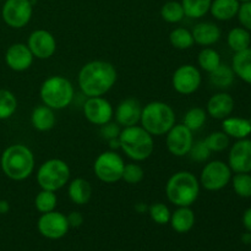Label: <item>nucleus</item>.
Returning <instances> with one entry per match:
<instances>
[{
    "label": "nucleus",
    "mask_w": 251,
    "mask_h": 251,
    "mask_svg": "<svg viewBox=\"0 0 251 251\" xmlns=\"http://www.w3.org/2000/svg\"><path fill=\"white\" fill-rule=\"evenodd\" d=\"M118 74L114 65L104 60H93L85 64L78 73V86L87 97L105 95L117 82Z\"/></svg>",
    "instance_id": "1"
},
{
    "label": "nucleus",
    "mask_w": 251,
    "mask_h": 251,
    "mask_svg": "<svg viewBox=\"0 0 251 251\" xmlns=\"http://www.w3.org/2000/svg\"><path fill=\"white\" fill-rule=\"evenodd\" d=\"M0 166L2 173L9 179L16 181L25 180L34 169L33 153L25 145H11L2 152Z\"/></svg>",
    "instance_id": "2"
},
{
    "label": "nucleus",
    "mask_w": 251,
    "mask_h": 251,
    "mask_svg": "<svg viewBox=\"0 0 251 251\" xmlns=\"http://www.w3.org/2000/svg\"><path fill=\"white\" fill-rule=\"evenodd\" d=\"M168 200L178 207H190L200 194V183L193 173L186 171L173 174L167 181Z\"/></svg>",
    "instance_id": "3"
},
{
    "label": "nucleus",
    "mask_w": 251,
    "mask_h": 251,
    "mask_svg": "<svg viewBox=\"0 0 251 251\" xmlns=\"http://www.w3.org/2000/svg\"><path fill=\"white\" fill-rule=\"evenodd\" d=\"M119 142L123 152L136 162L149 158L154 150L153 136L137 125L124 127L120 131Z\"/></svg>",
    "instance_id": "4"
},
{
    "label": "nucleus",
    "mask_w": 251,
    "mask_h": 251,
    "mask_svg": "<svg viewBox=\"0 0 251 251\" xmlns=\"http://www.w3.org/2000/svg\"><path fill=\"white\" fill-rule=\"evenodd\" d=\"M140 123L152 136H161L176 125V113L167 103L154 100L142 108Z\"/></svg>",
    "instance_id": "5"
},
{
    "label": "nucleus",
    "mask_w": 251,
    "mask_h": 251,
    "mask_svg": "<svg viewBox=\"0 0 251 251\" xmlns=\"http://www.w3.org/2000/svg\"><path fill=\"white\" fill-rule=\"evenodd\" d=\"M41 100L51 109H64L74 100L75 90L70 81L63 76H50L41 86Z\"/></svg>",
    "instance_id": "6"
},
{
    "label": "nucleus",
    "mask_w": 251,
    "mask_h": 251,
    "mask_svg": "<svg viewBox=\"0 0 251 251\" xmlns=\"http://www.w3.org/2000/svg\"><path fill=\"white\" fill-rule=\"evenodd\" d=\"M70 179V168L63 159H48L37 172V183L43 190L54 191L64 188Z\"/></svg>",
    "instance_id": "7"
},
{
    "label": "nucleus",
    "mask_w": 251,
    "mask_h": 251,
    "mask_svg": "<svg viewBox=\"0 0 251 251\" xmlns=\"http://www.w3.org/2000/svg\"><path fill=\"white\" fill-rule=\"evenodd\" d=\"M124 159L114 151H105L96 158L93 172L103 183L112 184L122 180L124 171Z\"/></svg>",
    "instance_id": "8"
},
{
    "label": "nucleus",
    "mask_w": 251,
    "mask_h": 251,
    "mask_svg": "<svg viewBox=\"0 0 251 251\" xmlns=\"http://www.w3.org/2000/svg\"><path fill=\"white\" fill-rule=\"evenodd\" d=\"M232 180V169L222 161H212L203 167L200 184L208 191H217L226 188Z\"/></svg>",
    "instance_id": "9"
},
{
    "label": "nucleus",
    "mask_w": 251,
    "mask_h": 251,
    "mask_svg": "<svg viewBox=\"0 0 251 251\" xmlns=\"http://www.w3.org/2000/svg\"><path fill=\"white\" fill-rule=\"evenodd\" d=\"M32 12L31 0H6L2 5L1 17L11 28H22L31 21Z\"/></svg>",
    "instance_id": "10"
},
{
    "label": "nucleus",
    "mask_w": 251,
    "mask_h": 251,
    "mask_svg": "<svg viewBox=\"0 0 251 251\" xmlns=\"http://www.w3.org/2000/svg\"><path fill=\"white\" fill-rule=\"evenodd\" d=\"M37 228L44 238L56 240L65 237L70 227H69L66 216L54 210L50 212L42 213L37 223Z\"/></svg>",
    "instance_id": "11"
},
{
    "label": "nucleus",
    "mask_w": 251,
    "mask_h": 251,
    "mask_svg": "<svg viewBox=\"0 0 251 251\" xmlns=\"http://www.w3.org/2000/svg\"><path fill=\"white\" fill-rule=\"evenodd\" d=\"M201 73L196 66L186 64L181 65L174 71L172 77L173 88L180 95H191L196 92L201 85Z\"/></svg>",
    "instance_id": "12"
},
{
    "label": "nucleus",
    "mask_w": 251,
    "mask_h": 251,
    "mask_svg": "<svg viewBox=\"0 0 251 251\" xmlns=\"http://www.w3.org/2000/svg\"><path fill=\"white\" fill-rule=\"evenodd\" d=\"M167 149L176 157H183L189 154L194 144L193 131L184 124L174 125L167 132Z\"/></svg>",
    "instance_id": "13"
},
{
    "label": "nucleus",
    "mask_w": 251,
    "mask_h": 251,
    "mask_svg": "<svg viewBox=\"0 0 251 251\" xmlns=\"http://www.w3.org/2000/svg\"><path fill=\"white\" fill-rule=\"evenodd\" d=\"M83 114L86 119L95 125H104L112 120L114 115V109L112 104L105 98L88 97L83 104Z\"/></svg>",
    "instance_id": "14"
},
{
    "label": "nucleus",
    "mask_w": 251,
    "mask_h": 251,
    "mask_svg": "<svg viewBox=\"0 0 251 251\" xmlns=\"http://www.w3.org/2000/svg\"><path fill=\"white\" fill-rule=\"evenodd\" d=\"M34 58L49 59L56 50V41L47 29H36L32 32L27 42Z\"/></svg>",
    "instance_id": "15"
},
{
    "label": "nucleus",
    "mask_w": 251,
    "mask_h": 251,
    "mask_svg": "<svg viewBox=\"0 0 251 251\" xmlns=\"http://www.w3.org/2000/svg\"><path fill=\"white\" fill-rule=\"evenodd\" d=\"M228 166L234 173L251 172V140H238L232 146L228 157Z\"/></svg>",
    "instance_id": "16"
},
{
    "label": "nucleus",
    "mask_w": 251,
    "mask_h": 251,
    "mask_svg": "<svg viewBox=\"0 0 251 251\" xmlns=\"http://www.w3.org/2000/svg\"><path fill=\"white\" fill-rule=\"evenodd\" d=\"M33 54L28 46L24 43H14L7 48L5 53V63L11 70L21 73L27 70L33 63Z\"/></svg>",
    "instance_id": "17"
},
{
    "label": "nucleus",
    "mask_w": 251,
    "mask_h": 251,
    "mask_svg": "<svg viewBox=\"0 0 251 251\" xmlns=\"http://www.w3.org/2000/svg\"><path fill=\"white\" fill-rule=\"evenodd\" d=\"M142 107L136 98H126L118 104L115 109V119L124 127L134 126L141 119Z\"/></svg>",
    "instance_id": "18"
},
{
    "label": "nucleus",
    "mask_w": 251,
    "mask_h": 251,
    "mask_svg": "<svg viewBox=\"0 0 251 251\" xmlns=\"http://www.w3.org/2000/svg\"><path fill=\"white\" fill-rule=\"evenodd\" d=\"M234 109V100L228 93L221 92L213 95L207 102V113L213 119H226Z\"/></svg>",
    "instance_id": "19"
},
{
    "label": "nucleus",
    "mask_w": 251,
    "mask_h": 251,
    "mask_svg": "<svg viewBox=\"0 0 251 251\" xmlns=\"http://www.w3.org/2000/svg\"><path fill=\"white\" fill-rule=\"evenodd\" d=\"M191 33L195 43L205 47L217 43L221 38L220 27L212 22H200L195 25Z\"/></svg>",
    "instance_id": "20"
},
{
    "label": "nucleus",
    "mask_w": 251,
    "mask_h": 251,
    "mask_svg": "<svg viewBox=\"0 0 251 251\" xmlns=\"http://www.w3.org/2000/svg\"><path fill=\"white\" fill-rule=\"evenodd\" d=\"M239 0H212L210 11L218 21H229L238 15Z\"/></svg>",
    "instance_id": "21"
},
{
    "label": "nucleus",
    "mask_w": 251,
    "mask_h": 251,
    "mask_svg": "<svg viewBox=\"0 0 251 251\" xmlns=\"http://www.w3.org/2000/svg\"><path fill=\"white\" fill-rule=\"evenodd\" d=\"M222 127L228 136L238 140L247 139L251 134V122L244 118H226L223 119Z\"/></svg>",
    "instance_id": "22"
},
{
    "label": "nucleus",
    "mask_w": 251,
    "mask_h": 251,
    "mask_svg": "<svg viewBox=\"0 0 251 251\" xmlns=\"http://www.w3.org/2000/svg\"><path fill=\"white\" fill-rule=\"evenodd\" d=\"M169 223L176 233H188L195 225V213L190 207H179L172 213Z\"/></svg>",
    "instance_id": "23"
},
{
    "label": "nucleus",
    "mask_w": 251,
    "mask_h": 251,
    "mask_svg": "<svg viewBox=\"0 0 251 251\" xmlns=\"http://www.w3.org/2000/svg\"><path fill=\"white\" fill-rule=\"evenodd\" d=\"M68 194L70 200L78 206L86 205L92 196V188L86 179L76 178L69 184Z\"/></svg>",
    "instance_id": "24"
},
{
    "label": "nucleus",
    "mask_w": 251,
    "mask_h": 251,
    "mask_svg": "<svg viewBox=\"0 0 251 251\" xmlns=\"http://www.w3.org/2000/svg\"><path fill=\"white\" fill-rule=\"evenodd\" d=\"M55 114L51 108L47 105H38L33 109L31 114V123L33 127L38 131H48L55 125Z\"/></svg>",
    "instance_id": "25"
},
{
    "label": "nucleus",
    "mask_w": 251,
    "mask_h": 251,
    "mask_svg": "<svg viewBox=\"0 0 251 251\" xmlns=\"http://www.w3.org/2000/svg\"><path fill=\"white\" fill-rule=\"evenodd\" d=\"M232 69L238 77L251 85V48L235 53L232 60Z\"/></svg>",
    "instance_id": "26"
},
{
    "label": "nucleus",
    "mask_w": 251,
    "mask_h": 251,
    "mask_svg": "<svg viewBox=\"0 0 251 251\" xmlns=\"http://www.w3.org/2000/svg\"><path fill=\"white\" fill-rule=\"evenodd\" d=\"M227 42L229 48L233 51H235V53L245 50V49L250 48V32L248 29H245L244 27H235V28L230 29L229 33H228Z\"/></svg>",
    "instance_id": "27"
},
{
    "label": "nucleus",
    "mask_w": 251,
    "mask_h": 251,
    "mask_svg": "<svg viewBox=\"0 0 251 251\" xmlns=\"http://www.w3.org/2000/svg\"><path fill=\"white\" fill-rule=\"evenodd\" d=\"M234 71L230 66L221 64L216 70L210 73V82L217 88H228L234 81Z\"/></svg>",
    "instance_id": "28"
},
{
    "label": "nucleus",
    "mask_w": 251,
    "mask_h": 251,
    "mask_svg": "<svg viewBox=\"0 0 251 251\" xmlns=\"http://www.w3.org/2000/svg\"><path fill=\"white\" fill-rule=\"evenodd\" d=\"M212 0H181L184 14L190 19H200L210 11Z\"/></svg>",
    "instance_id": "29"
},
{
    "label": "nucleus",
    "mask_w": 251,
    "mask_h": 251,
    "mask_svg": "<svg viewBox=\"0 0 251 251\" xmlns=\"http://www.w3.org/2000/svg\"><path fill=\"white\" fill-rule=\"evenodd\" d=\"M169 42H171L172 46L176 49H180V50H185L193 47L194 42L193 33H191L189 29L184 28V27H178V28H174L173 31L169 34Z\"/></svg>",
    "instance_id": "30"
},
{
    "label": "nucleus",
    "mask_w": 251,
    "mask_h": 251,
    "mask_svg": "<svg viewBox=\"0 0 251 251\" xmlns=\"http://www.w3.org/2000/svg\"><path fill=\"white\" fill-rule=\"evenodd\" d=\"M17 109V100L9 90H0V120L11 118Z\"/></svg>",
    "instance_id": "31"
},
{
    "label": "nucleus",
    "mask_w": 251,
    "mask_h": 251,
    "mask_svg": "<svg viewBox=\"0 0 251 251\" xmlns=\"http://www.w3.org/2000/svg\"><path fill=\"white\" fill-rule=\"evenodd\" d=\"M198 61L200 68L208 74L212 73L213 70H216L222 64L221 63V55L218 54L217 50L212 48H203L199 53Z\"/></svg>",
    "instance_id": "32"
},
{
    "label": "nucleus",
    "mask_w": 251,
    "mask_h": 251,
    "mask_svg": "<svg viewBox=\"0 0 251 251\" xmlns=\"http://www.w3.org/2000/svg\"><path fill=\"white\" fill-rule=\"evenodd\" d=\"M58 203V199L54 191L43 190L42 189L38 194H37L36 199H34V206H36L37 211L41 213H47L54 211Z\"/></svg>",
    "instance_id": "33"
},
{
    "label": "nucleus",
    "mask_w": 251,
    "mask_h": 251,
    "mask_svg": "<svg viewBox=\"0 0 251 251\" xmlns=\"http://www.w3.org/2000/svg\"><path fill=\"white\" fill-rule=\"evenodd\" d=\"M162 19L169 24H176L184 19V9L181 2L179 1H167L161 9Z\"/></svg>",
    "instance_id": "34"
},
{
    "label": "nucleus",
    "mask_w": 251,
    "mask_h": 251,
    "mask_svg": "<svg viewBox=\"0 0 251 251\" xmlns=\"http://www.w3.org/2000/svg\"><path fill=\"white\" fill-rule=\"evenodd\" d=\"M206 122V112L200 107L191 108L186 112L185 117H184L183 124L185 125L188 129L191 131H196V130L201 129Z\"/></svg>",
    "instance_id": "35"
},
{
    "label": "nucleus",
    "mask_w": 251,
    "mask_h": 251,
    "mask_svg": "<svg viewBox=\"0 0 251 251\" xmlns=\"http://www.w3.org/2000/svg\"><path fill=\"white\" fill-rule=\"evenodd\" d=\"M233 189L240 198H251V174L235 173L233 176Z\"/></svg>",
    "instance_id": "36"
},
{
    "label": "nucleus",
    "mask_w": 251,
    "mask_h": 251,
    "mask_svg": "<svg viewBox=\"0 0 251 251\" xmlns=\"http://www.w3.org/2000/svg\"><path fill=\"white\" fill-rule=\"evenodd\" d=\"M211 152H221L229 146V136L225 131H215L205 139Z\"/></svg>",
    "instance_id": "37"
},
{
    "label": "nucleus",
    "mask_w": 251,
    "mask_h": 251,
    "mask_svg": "<svg viewBox=\"0 0 251 251\" xmlns=\"http://www.w3.org/2000/svg\"><path fill=\"white\" fill-rule=\"evenodd\" d=\"M149 213L151 220L153 221L154 223H157V225H168L169 221H171V211H169V208L162 202L152 203L149 207Z\"/></svg>",
    "instance_id": "38"
},
{
    "label": "nucleus",
    "mask_w": 251,
    "mask_h": 251,
    "mask_svg": "<svg viewBox=\"0 0 251 251\" xmlns=\"http://www.w3.org/2000/svg\"><path fill=\"white\" fill-rule=\"evenodd\" d=\"M144 176L145 172L141 166L136 163H129L125 164L122 179L125 183L134 185V184H139L144 179Z\"/></svg>",
    "instance_id": "39"
},
{
    "label": "nucleus",
    "mask_w": 251,
    "mask_h": 251,
    "mask_svg": "<svg viewBox=\"0 0 251 251\" xmlns=\"http://www.w3.org/2000/svg\"><path fill=\"white\" fill-rule=\"evenodd\" d=\"M189 154H190V157L193 161L205 162L210 158L211 150L207 147L205 140H201V141L194 142L193 146H191L190 152H189Z\"/></svg>",
    "instance_id": "40"
},
{
    "label": "nucleus",
    "mask_w": 251,
    "mask_h": 251,
    "mask_svg": "<svg viewBox=\"0 0 251 251\" xmlns=\"http://www.w3.org/2000/svg\"><path fill=\"white\" fill-rule=\"evenodd\" d=\"M238 19L245 29L251 32V1L242 2L238 11Z\"/></svg>",
    "instance_id": "41"
},
{
    "label": "nucleus",
    "mask_w": 251,
    "mask_h": 251,
    "mask_svg": "<svg viewBox=\"0 0 251 251\" xmlns=\"http://www.w3.org/2000/svg\"><path fill=\"white\" fill-rule=\"evenodd\" d=\"M122 130L119 129V124H115V123H107V124L102 125L100 127V135L104 140L110 141V140L119 139V135Z\"/></svg>",
    "instance_id": "42"
},
{
    "label": "nucleus",
    "mask_w": 251,
    "mask_h": 251,
    "mask_svg": "<svg viewBox=\"0 0 251 251\" xmlns=\"http://www.w3.org/2000/svg\"><path fill=\"white\" fill-rule=\"evenodd\" d=\"M66 220H68L69 227L78 228L83 223V216L80 212H77V211H73V212H70L66 216Z\"/></svg>",
    "instance_id": "43"
},
{
    "label": "nucleus",
    "mask_w": 251,
    "mask_h": 251,
    "mask_svg": "<svg viewBox=\"0 0 251 251\" xmlns=\"http://www.w3.org/2000/svg\"><path fill=\"white\" fill-rule=\"evenodd\" d=\"M243 225H244L245 229L251 233V207L248 208L243 215Z\"/></svg>",
    "instance_id": "44"
},
{
    "label": "nucleus",
    "mask_w": 251,
    "mask_h": 251,
    "mask_svg": "<svg viewBox=\"0 0 251 251\" xmlns=\"http://www.w3.org/2000/svg\"><path fill=\"white\" fill-rule=\"evenodd\" d=\"M10 205L6 200H0V213L5 215V213L9 212Z\"/></svg>",
    "instance_id": "45"
},
{
    "label": "nucleus",
    "mask_w": 251,
    "mask_h": 251,
    "mask_svg": "<svg viewBox=\"0 0 251 251\" xmlns=\"http://www.w3.org/2000/svg\"><path fill=\"white\" fill-rule=\"evenodd\" d=\"M135 210H136L139 213H144L145 211L149 210V207H147V206L145 205V203L140 202V203H137L136 206H135Z\"/></svg>",
    "instance_id": "46"
},
{
    "label": "nucleus",
    "mask_w": 251,
    "mask_h": 251,
    "mask_svg": "<svg viewBox=\"0 0 251 251\" xmlns=\"http://www.w3.org/2000/svg\"><path fill=\"white\" fill-rule=\"evenodd\" d=\"M242 240L244 244H250L251 245V233L248 232V233H244V234L242 235Z\"/></svg>",
    "instance_id": "47"
},
{
    "label": "nucleus",
    "mask_w": 251,
    "mask_h": 251,
    "mask_svg": "<svg viewBox=\"0 0 251 251\" xmlns=\"http://www.w3.org/2000/svg\"><path fill=\"white\" fill-rule=\"evenodd\" d=\"M240 2H248V1H251V0H239Z\"/></svg>",
    "instance_id": "48"
}]
</instances>
